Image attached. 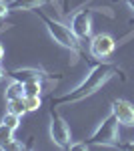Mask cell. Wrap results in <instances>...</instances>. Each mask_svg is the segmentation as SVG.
Here are the masks:
<instances>
[{
    "label": "cell",
    "mask_w": 134,
    "mask_h": 151,
    "mask_svg": "<svg viewBox=\"0 0 134 151\" xmlns=\"http://www.w3.org/2000/svg\"><path fill=\"white\" fill-rule=\"evenodd\" d=\"M116 75H120L122 79H126L122 75V69L116 65V63H110V60H100L98 65H94L92 69L88 70V75L84 77V81L80 83L78 87H74L72 91L60 95V97H52L50 99V105L52 107H58V105H74L80 103L84 99L92 97L94 93H98L106 83L114 79Z\"/></svg>",
    "instance_id": "obj_1"
},
{
    "label": "cell",
    "mask_w": 134,
    "mask_h": 151,
    "mask_svg": "<svg viewBox=\"0 0 134 151\" xmlns=\"http://www.w3.org/2000/svg\"><path fill=\"white\" fill-rule=\"evenodd\" d=\"M36 14H38V18L44 22L46 30H48V35L54 38V42H58L60 47L68 48L70 52H74V55H82V42H80V38L74 32H72V28L70 26H66V24H62L60 20H56V18H52V16H48V14H44V12L40 10V8H36Z\"/></svg>",
    "instance_id": "obj_2"
},
{
    "label": "cell",
    "mask_w": 134,
    "mask_h": 151,
    "mask_svg": "<svg viewBox=\"0 0 134 151\" xmlns=\"http://www.w3.org/2000/svg\"><path fill=\"white\" fill-rule=\"evenodd\" d=\"M88 147H118L120 149V137H118V119L108 113V115L98 123V127L92 131L88 139Z\"/></svg>",
    "instance_id": "obj_3"
},
{
    "label": "cell",
    "mask_w": 134,
    "mask_h": 151,
    "mask_svg": "<svg viewBox=\"0 0 134 151\" xmlns=\"http://www.w3.org/2000/svg\"><path fill=\"white\" fill-rule=\"evenodd\" d=\"M48 119H50V139L54 141L60 149H70L72 147V133L68 127L66 119L56 111V107L50 105L48 109Z\"/></svg>",
    "instance_id": "obj_4"
},
{
    "label": "cell",
    "mask_w": 134,
    "mask_h": 151,
    "mask_svg": "<svg viewBox=\"0 0 134 151\" xmlns=\"http://www.w3.org/2000/svg\"><path fill=\"white\" fill-rule=\"evenodd\" d=\"M116 50V38L108 32H100L90 38V57L96 60H106Z\"/></svg>",
    "instance_id": "obj_5"
},
{
    "label": "cell",
    "mask_w": 134,
    "mask_h": 151,
    "mask_svg": "<svg viewBox=\"0 0 134 151\" xmlns=\"http://www.w3.org/2000/svg\"><path fill=\"white\" fill-rule=\"evenodd\" d=\"M98 8H82V10L74 12L70 18V28L72 32L78 36L80 40H86L92 35V16Z\"/></svg>",
    "instance_id": "obj_6"
},
{
    "label": "cell",
    "mask_w": 134,
    "mask_h": 151,
    "mask_svg": "<svg viewBox=\"0 0 134 151\" xmlns=\"http://www.w3.org/2000/svg\"><path fill=\"white\" fill-rule=\"evenodd\" d=\"M110 113L118 119V125L134 127V105L126 99H114L110 103Z\"/></svg>",
    "instance_id": "obj_7"
},
{
    "label": "cell",
    "mask_w": 134,
    "mask_h": 151,
    "mask_svg": "<svg viewBox=\"0 0 134 151\" xmlns=\"http://www.w3.org/2000/svg\"><path fill=\"white\" fill-rule=\"evenodd\" d=\"M6 77H10L12 81L18 83H30V81H50V75L42 69H34V67H22V69H12L6 73Z\"/></svg>",
    "instance_id": "obj_8"
},
{
    "label": "cell",
    "mask_w": 134,
    "mask_h": 151,
    "mask_svg": "<svg viewBox=\"0 0 134 151\" xmlns=\"http://www.w3.org/2000/svg\"><path fill=\"white\" fill-rule=\"evenodd\" d=\"M46 2H50V0H10L8 8L10 10H36Z\"/></svg>",
    "instance_id": "obj_9"
},
{
    "label": "cell",
    "mask_w": 134,
    "mask_h": 151,
    "mask_svg": "<svg viewBox=\"0 0 134 151\" xmlns=\"http://www.w3.org/2000/svg\"><path fill=\"white\" fill-rule=\"evenodd\" d=\"M24 97V85L18 81H12L8 87H6V91H4V99H6V103L8 101H14V99H22Z\"/></svg>",
    "instance_id": "obj_10"
},
{
    "label": "cell",
    "mask_w": 134,
    "mask_h": 151,
    "mask_svg": "<svg viewBox=\"0 0 134 151\" xmlns=\"http://www.w3.org/2000/svg\"><path fill=\"white\" fill-rule=\"evenodd\" d=\"M12 141H14V129L0 123V149H6Z\"/></svg>",
    "instance_id": "obj_11"
},
{
    "label": "cell",
    "mask_w": 134,
    "mask_h": 151,
    "mask_svg": "<svg viewBox=\"0 0 134 151\" xmlns=\"http://www.w3.org/2000/svg\"><path fill=\"white\" fill-rule=\"evenodd\" d=\"M42 83H44V81L24 83V95H30V97H40V95H42Z\"/></svg>",
    "instance_id": "obj_12"
},
{
    "label": "cell",
    "mask_w": 134,
    "mask_h": 151,
    "mask_svg": "<svg viewBox=\"0 0 134 151\" xmlns=\"http://www.w3.org/2000/svg\"><path fill=\"white\" fill-rule=\"evenodd\" d=\"M8 111H12V113H16V115H26L28 113V109H26V103H24V97L22 99H14V101H8Z\"/></svg>",
    "instance_id": "obj_13"
},
{
    "label": "cell",
    "mask_w": 134,
    "mask_h": 151,
    "mask_svg": "<svg viewBox=\"0 0 134 151\" xmlns=\"http://www.w3.org/2000/svg\"><path fill=\"white\" fill-rule=\"evenodd\" d=\"M2 123L16 131V129L20 127V115H16V113H12V111H6L4 117H2Z\"/></svg>",
    "instance_id": "obj_14"
},
{
    "label": "cell",
    "mask_w": 134,
    "mask_h": 151,
    "mask_svg": "<svg viewBox=\"0 0 134 151\" xmlns=\"http://www.w3.org/2000/svg\"><path fill=\"white\" fill-rule=\"evenodd\" d=\"M24 103H26V109L28 113H34L42 107V99L40 97H30V95H24Z\"/></svg>",
    "instance_id": "obj_15"
},
{
    "label": "cell",
    "mask_w": 134,
    "mask_h": 151,
    "mask_svg": "<svg viewBox=\"0 0 134 151\" xmlns=\"http://www.w3.org/2000/svg\"><path fill=\"white\" fill-rule=\"evenodd\" d=\"M8 12H10V8H8V4H6L4 0H0V20H2V18H4V16H6Z\"/></svg>",
    "instance_id": "obj_16"
},
{
    "label": "cell",
    "mask_w": 134,
    "mask_h": 151,
    "mask_svg": "<svg viewBox=\"0 0 134 151\" xmlns=\"http://www.w3.org/2000/svg\"><path fill=\"white\" fill-rule=\"evenodd\" d=\"M120 149H134V141H126V143H120Z\"/></svg>",
    "instance_id": "obj_17"
},
{
    "label": "cell",
    "mask_w": 134,
    "mask_h": 151,
    "mask_svg": "<svg viewBox=\"0 0 134 151\" xmlns=\"http://www.w3.org/2000/svg\"><path fill=\"white\" fill-rule=\"evenodd\" d=\"M114 2H124V4L130 6V10H134V0H114Z\"/></svg>",
    "instance_id": "obj_18"
},
{
    "label": "cell",
    "mask_w": 134,
    "mask_h": 151,
    "mask_svg": "<svg viewBox=\"0 0 134 151\" xmlns=\"http://www.w3.org/2000/svg\"><path fill=\"white\" fill-rule=\"evenodd\" d=\"M4 58V47H2V42H0V60Z\"/></svg>",
    "instance_id": "obj_19"
},
{
    "label": "cell",
    "mask_w": 134,
    "mask_h": 151,
    "mask_svg": "<svg viewBox=\"0 0 134 151\" xmlns=\"http://www.w3.org/2000/svg\"><path fill=\"white\" fill-rule=\"evenodd\" d=\"M4 75H6V73H4V69H2V67H0V81H2V77H4Z\"/></svg>",
    "instance_id": "obj_20"
},
{
    "label": "cell",
    "mask_w": 134,
    "mask_h": 151,
    "mask_svg": "<svg viewBox=\"0 0 134 151\" xmlns=\"http://www.w3.org/2000/svg\"><path fill=\"white\" fill-rule=\"evenodd\" d=\"M128 24H134V16H132V18H130V20H128Z\"/></svg>",
    "instance_id": "obj_21"
}]
</instances>
